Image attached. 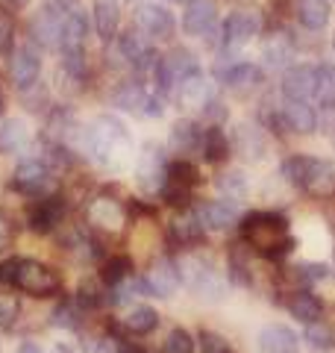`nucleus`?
I'll return each mask as SVG.
<instances>
[{"instance_id":"nucleus-36","label":"nucleus","mask_w":335,"mask_h":353,"mask_svg":"<svg viewBox=\"0 0 335 353\" xmlns=\"http://www.w3.org/2000/svg\"><path fill=\"white\" fill-rule=\"evenodd\" d=\"M303 339L309 341V347H315V350H332L335 347V327L318 318V321H309Z\"/></svg>"},{"instance_id":"nucleus-28","label":"nucleus","mask_w":335,"mask_h":353,"mask_svg":"<svg viewBox=\"0 0 335 353\" xmlns=\"http://www.w3.org/2000/svg\"><path fill=\"white\" fill-rule=\"evenodd\" d=\"M294 12L306 30H323L329 24V0H297Z\"/></svg>"},{"instance_id":"nucleus-40","label":"nucleus","mask_w":335,"mask_h":353,"mask_svg":"<svg viewBox=\"0 0 335 353\" xmlns=\"http://www.w3.org/2000/svg\"><path fill=\"white\" fill-rule=\"evenodd\" d=\"M218 189H221V194H223V197H230V201H241V197L247 194V176H244L241 171L221 174Z\"/></svg>"},{"instance_id":"nucleus-3","label":"nucleus","mask_w":335,"mask_h":353,"mask_svg":"<svg viewBox=\"0 0 335 353\" xmlns=\"http://www.w3.org/2000/svg\"><path fill=\"white\" fill-rule=\"evenodd\" d=\"M285 180L315 197L335 194V162L312 159V157H292L283 165Z\"/></svg>"},{"instance_id":"nucleus-46","label":"nucleus","mask_w":335,"mask_h":353,"mask_svg":"<svg viewBox=\"0 0 335 353\" xmlns=\"http://www.w3.org/2000/svg\"><path fill=\"white\" fill-rule=\"evenodd\" d=\"M12 241H15V224L6 212H0V253L12 248Z\"/></svg>"},{"instance_id":"nucleus-21","label":"nucleus","mask_w":335,"mask_h":353,"mask_svg":"<svg viewBox=\"0 0 335 353\" xmlns=\"http://www.w3.org/2000/svg\"><path fill=\"white\" fill-rule=\"evenodd\" d=\"M259 353H300V339L283 324H267L259 333Z\"/></svg>"},{"instance_id":"nucleus-13","label":"nucleus","mask_w":335,"mask_h":353,"mask_svg":"<svg viewBox=\"0 0 335 353\" xmlns=\"http://www.w3.org/2000/svg\"><path fill=\"white\" fill-rule=\"evenodd\" d=\"M136 27L148 39H171L174 36V15L159 3H141L136 9Z\"/></svg>"},{"instance_id":"nucleus-38","label":"nucleus","mask_w":335,"mask_h":353,"mask_svg":"<svg viewBox=\"0 0 335 353\" xmlns=\"http://www.w3.org/2000/svg\"><path fill=\"white\" fill-rule=\"evenodd\" d=\"M103 285L106 283L100 277H88L77 285V303H80V309H97L103 303Z\"/></svg>"},{"instance_id":"nucleus-50","label":"nucleus","mask_w":335,"mask_h":353,"mask_svg":"<svg viewBox=\"0 0 335 353\" xmlns=\"http://www.w3.org/2000/svg\"><path fill=\"white\" fill-rule=\"evenodd\" d=\"M21 353H44L39 345H32V341H27V345H21Z\"/></svg>"},{"instance_id":"nucleus-33","label":"nucleus","mask_w":335,"mask_h":353,"mask_svg":"<svg viewBox=\"0 0 335 353\" xmlns=\"http://www.w3.org/2000/svg\"><path fill=\"white\" fill-rule=\"evenodd\" d=\"M250 245L247 241H238V245H232V250H230V280H236L238 285H250Z\"/></svg>"},{"instance_id":"nucleus-29","label":"nucleus","mask_w":335,"mask_h":353,"mask_svg":"<svg viewBox=\"0 0 335 353\" xmlns=\"http://www.w3.org/2000/svg\"><path fill=\"white\" fill-rule=\"evenodd\" d=\"M156 324H159V312H156L153 306H132L127 318H124V330L132 336H148L156 330Z\"/></svg>"},{"instance_id":"nucleus-1","label":"nucleus","mask_w":335,"mask_h":353,"mask_svg":"<svg viewBox=\"0 0 335 353\" xmlns=\"http://www.w3.org/2000/svg\"><path fill=\"white\" fill-rule=\"evenodd\" d=\"M83 148L94 162H100L109 171H118L127 162V153L132 150L130 132L112 115L94 118L88 127H83Z\"/></svg>"},{"instance_id":"nucleus-30","label":"nucleus","mask_w":335,"mask_h":353,"mask_svg":"<svg viewBox=\"0 0 335 353\" xmlns=\"http://www.w3.org/2000/svg\"><path fill=\"white\" fill-rule=\"evenodd\" d=\"M288 312H292L297 321L309 324V321H318L323 315V303L312 292H294L292 301H288Z\"/></svg>"},{"instance_id":"nucleus-12","label":"nucleus","mask_w":335,"mask_h":353,"mask_svg":"<svg viewBox=\"0 0 335 353\" xmlns=\"http://www.w3.org/2000/svg\"><path fill=\"white\" fill-rule=\"evenodd\" d=\"M59 12V50H77L85 48L88 36V18L83 12V6H68V9H56Z\"/></svg>"},{"instance_id":"nucleus-54","label":"nucleus","mask_w":335,"mask_h":353,"mask_svg":"<svg viewBox=\"0 0 335 353\" xmlns=\"http://www.w3.org/2000/svg\"><path fill=\"white\" fill-rule=\"evenodd\" d=\"M176 3H192V0H176Z\"/></svg>"},{"instance_id":"nucleus-43","label":"nucleus","mask_w":335,"mask_h":353,"mask_svg":"<svg viewBox=\"0 0 335 353\" xmlns=\"http://www.w3.org/2000/svg\"><path fill=\"white\" fill-rule=\"evenodd\" d=\"M294 277L300 283H318V280L329 277V268L327 265H321V262H303V265H297L294 268Z\"/></svg>"},{"instance_id":"nucleus-24","label":"nucleus","mask_w":335,"mask_h":353,"mask_svg":"<svg viewBox=\"0 0 335 353\" xmlns=\"http://www.w3.org/2000/svg\"><path fill=\"white\" fill-rule=\"evenodd\" d=\"M168 233H171V239L176 241V245H197L200 239H203V224H200L197 212H183V215H174L171 224H168Z\"/></svg>"},{"instance_id":"nucleus-44","label":"nucleus","mask_w":335,"mask_h":353,"mask_svg":"<svg viewBox=\"0 0 335 353\" xmlns=\"http://www.w3.org/2000/svg\"><path fill=\"white\" fill-rule=\"evenodd\" d=\"M12 41H15L12 15H9L6 9H0V57H9V50H12Z\"/></svg>"},{"instance_id":"nucleus-8","label":"nucleus","mask_w":335,"mask_h":353,"mask_svg":"<svg viewBox=\"0 0 335 353\" xmlns=\"http://www.w3.org/2000/svg\"><path fill=\"white\" fill-rule=\"evenodd\" d=\"M168 176V159L159 145H144L136 162V180L144 192H162Z\"/></svg>"},{"instance_id":"nucleus-14","label":"nucleus","mask_w":335,"mask_h":353,"mask_svg":"<svg viewBox=\"0 0 335 353\" xmlns=\"http://www.w3.org/2000/svg\"><path fill=\"white\" fill-rule=\"evenodd\" d=\"M197 218L203 230H215V233H223V230H230L236 221L241 218V209L236 201H230V197H221V201H206L197 206Z\"/></svg>"},{"instance_id":"nucleus-42","label":"nucleus","mask_w":335,"mask_h":353,"mask_svg":"<svg viewBox=\"0 0 335 353\" xmlns=\"http://www.w3.org/2000/svg\"><path fill=\"white\" fill-rule=\"evenodd\" d=\"M21 315V303L12 294H0V330H12Z\"/></svg>"},{"instance_id":"nucleus-37","label":"nucleus","mask_w":335,"mask_h":353,"mask_svg":"<svg viewBox=\"0 0 335 353\" xmlns=\"http://www.w3.org/2000/svg\"><path fill=\"white\" fill-rule=\"evenodd\" d=\"M127 277H132V262L130 256H112L103 262V271H100V280H103L109 289L118 283H124Z\"/></svg>"},{"instance_id":"nucleus-31","label":"nucleus","mask_w":335,"mask_h":353,"mask_svg":"<svg viewBox=\"0 0 335 353\" xmlns=\"http://www.w3.org/2000/svg\"><path fill=\"white\" fill-rule=\"evenodd\" d=\"M200 153H203L206 162H223L230 153V139L223 136L221 127H206L203 139H200Z\"/></svg>"},{"instance_id":"nucleus-10","label":"nucleus","mask_w":335,"mask_h":353,"mask_svg":"<svg viewBox=\"0 0 335 353\" xmlns=\"http://www.w3.org/2000/svg\"><path fill=\"white\" fill-rule=\"evenodd\" d=\"M65 215V203L56 194H44V197H32V203L27 206V227L39 236H48L59 227V221Z\"/></svg>"},{"instance_id":"nucleus-39","label":"nucleus","mask_w":335,"mask_h":353,"mask_svg":"<svg viewBox=\"0 0 335 353\" xmlns=\"http://www.w3.org/2000/svg\"><path fill=\"white\" fill-rule=\"evenodd\" d=\"M80 303H59L50 312V324L53 327H62V330H80Z\"/></svg>"},{"instance_id":"nucleus-41","label":"nucleus","mask_w":335,"mask_h":353,"mask_svg":"<svg viewBox=\"0 0 335 353\" xmlns=\"http://www.w3.org/2000/svg\"><path fill=\"white\" fill-rule=\"evenodd\" d=\"M165 353H194V339L183 327H176L165 339Z\"/></svg>"},{"instance_id":"nucleus-47","label":"nucleus","mask_w":335,"mask_h":353,"mask_svg":"<svg viewBox=\"0 0 335 353\" xmlns=\"http://www.w3.org/2000/svg\"><path fill=\"white\" fill-rule=\"evenodd\" d=\"M15 268H18V259L0 265V283H15Z\"/></svg>"},{"instance_id":"nucleus-32","label":"nucleus","mask_w":335,"mask_h":353,"mask_svg":"<svg viewBox=\"0 0 335 353\" xmlns=\"http://www.w3.org/2000/svg\"><path fill=\"white\" fill-rule=\"evenodd\" d=\"M318 106L335 109V65H318L315 68V94Z\"/></svg>"},{"instance_id":"nucleus-25","label":"nucleus","mask_w":335,"mask_h":353,"mask_svg":"<svg viewBox=\"0 0 335 353\" xmlns=\"http://www.w3.org/2000/svg\"><path fill=\"white\" fill-rule=\"evenodd\" d=\"M200 139H203V130H200L194 121H176L174 130H171V139H168V145H171L174 153H194L200 150Z\"/></svg>"},{"instance_id":"nucleus-2","label":"nucleus","mask_w":335,"mask_h":353,"mask_svg":"<svg viewBox=\"0 0 335 353\" xmlns=\"http://www.w3.org/2000/svg\"><path fill=\"white\" fill-rule=\"evenodd\" d=\"M241 239L256 248L265 259H283L294 250V239L288 236V221L276 212H253L241 221Z\"/></svg>"},{"instance_id":"nucleus-23","label":"nucleus","mask_w":335,"mask_h":353,"mask_svg":"<svg viewBox=\"0 0 335 353\" xmlns=\"http://www.w3.org/2000/svg\"><path fill=\"white\" fill-rule=\"evenodd\" d=\"M92 21H94V30H97L100 41H112L118 36V27H121V6H118V0H94Z\"/></svg>"},{"instance_id":"nucleus-7","label":"nucleus","mask_w":335,"mask_h":353,"mask_svg":"<svg viewBox=\"0 0 335 353\" xmlns=\"http://www.w3.org/2000/svg\"><path fill=\"white\" fill-rule=\"evenodd\" d=\"M39 74H41V53H39V44L36 41H24L18 44L9 57V77L18 88H30L32 83H39Z\"/></svg>"},{"instance_id":"nucleus-48","label":"nucleus","mask_w":335,"mask_h":353,"mask_svg":"<svg viewBox=\"0 0 335 353\" xmlns=\"http://www.w3.org/2000/svg\"><path fill=\"white\" fill-rule=\"evenodd\" d=\"M80 0H44V6L48 9H68V6H77Z\"/></svg>"},{"instance_id":"nucleus-49","label":"nucleus","mask_w":335,"mask_h":353,"mask_svg":"<svg viewBox=\"0 0 335 353\" xmlns=\"http://www.w3.org/2000/svg\"><path fill=\"white\" fill-rule=\"evenodd\" d=\"M118 353H150V350H148V347H141V345H132V341H121Z\"/></svg>"},{"instance_id":"nucleus-6","label":"nucleus","mask_w":335,"mask_h":353,"mask_svg":"<svg viewBox=\"0 0 335 353\" xmlns=\"http://www.w3.org/2000/svg\"><path fill=\"white\" fill-rule=\"evenodd\" d=\"M200 180L197 168L188 159H176L168 165V176H165V185H162V197L171 206H188L192 201V192Z\"/></svg>"},{"instance_id":"nucleus-27","label":"nucleus","mask_w":335,"mask_h":353,"mask_svg":"<svg viewBox=\"0 0 335 353\" xmlns=\"http://www.w3.org/2000/svg\"><path fill=\"white\" fill-rule=\"evenodd\" d=\"M148 97L150 92L144 88L141 83L136 80H130V83H121L115 88V94H112V103H115L118 109H127V112H144V103H148Z\"/></svg>"},{"instance_id":"nucleus-26","label":"nucleus","mask_w":335,"mask_h":353,"mask_svg":"<svg viewBox=\"0 0 335 353\" xmlns=\"http://www.w3.org/2000/svg\"><path fill=\"white\" fill-rule=\"evenodd\" d=\"M30 148V127L21 118H9L0 124V153H21Z\"/></svg>"},{"instance_id":"nucleus-16","label":"nucleus","mask_w":335,"mask_h":353,"mask_svg":"<svg viewBox=\"0 0 335 353\" xmlns=\"http://www.w3.org/2000/svg\"><path fill=\"white\" fill-rule=\"evenodd\" d=\"M221 80L232 94L244 97V94H253L256 88L265 83V74H262L259 65H253V62H236V65H230V68L221 74Z\"/></svg>"},{"instance_id":"nucleus-35","label":"nucleus","mask_w":335,"mask_h":353,"mask_svg":"<svg viewBox=\"0 0 335 353\" xmlns=\"http://www.w3.org/2000/svg\"><path fill=\"white\" fill-rule=\"evenodd\" d=\"M236 150L241 153V157H247V159H259L262 153H265V139H262V132L256 130V127H238L236 130Z\"/></svg>"},{"instance_id":"nucleus-9","label":"nucleus","mask_w":335,"mask_h":353,"mask_svg":"<svg viewBox=\"0 0 335 353\" xmlns=\"http://www.w3.org/2000/svg\"><path fill=\"white\" fill-rule=\"evenodd\" d=\"M262 30V21L256 12H250V9H241V12H232L227 21H223L221 27V44L223 50H238L244 48L253 36H259Z\"/></svg>"},{"instance_id":"nucleus-34","label":"nucleus","mask_w":335,"mask_h":353,"mask_svg":"<svg viewBox=\"0 0 335 353\" xmlns=\"http://www.w3.org/2000/svg\"><path fill=\"white\" fill-rule=\"evenodd\" d=\"M292 57H294V41L288 32H274V36H267V41H265V59L267 62L285 65Z\"/></svg>"},{"instance_id":"nucleus-22","label":"nucleus","mask_w":335,"mask_h":353,"mask_svg":"<svg viewBox=\"0 0 335 353\" xmlns=\"http://www.w3.org/2000/svg\"><path fill=\"white\" fill-rule=\"evenodd\" d=\"M30 41L39 48H59V12L44 6L30 24Z\"/></svg>"},{"instance_id":"nucleus-52","label":"nucleus","mask_w":335,"mask_h":353,"mask_svg":"<svg viewBox=\"0 0 335 353\" xmlns=\"http://www.w3.org/2000/svg\"><path fill=\"white\" fill-rule=\"evenodd\" d=\"M9 3H12V6H24L27 0H9Z\"/></svg>"},{"instance_id":"nucleus-4","label":"nucleus","mask_w":335,"mask_h":353,"mask_svg":"<svg viewBox=\"0 0 335 353\" xmlns=\"http://www.w3.org/2000/svg\"><path fill=\"white\" fill-rule=\"evenodd\" d=\"M12 189L27 194V197H44V194H53L56 189V174L48 162L41 157L36 159H24L18 165V171L12 176Z\"/></svg>"},{"instance_id":"nucleus-45","label":"nucleus","mask_w":335,"mask_h":353,"mask_svg":"<svg viewBox=\"0 0 335 353\" xmlns=\"http://www.w3.org/2000/svg\"><path fill=\"white\" fill-rule=\"evenodd\" d=\"M200 350L203 353H230L227 339H221L218 333H203L200 336Z\"/></svg>"},{"instance_id":"nucleus-19","label":"nucleus","mask_w":335,"mask_h":353,"mask_svg":"<svg viewBox=\"0 0 335 353\" xmlns=\"http://www.w3.org/2000/svg\"><path fill=\"white\" fill-rule=\"evenodd\" d=\"M283 94L288 101H309L315 94V68L312 65H294L283 77Z\"/></svg>"},{"instance_id":"nucleus-5","label":"nucleus","mask_w":335,"mask_h":353,"mask_svg":"<svg viewBox=\"0 0 335 353\" xmlns=\"http://www.w3.org/2000/svg\"><path fill=\"white\" fill-rule=\"evenodd\" d=\"M15 285L32 297H50L59 292V277H56L53 268H48V265H41L36 259H18Z\"/></svg>"},{"instance_id":"nucleus-18","label":"nucleus","mask_w":335,"mask_h":353,"mask_svg":"<svg viewBox=\"0 0 335 353\" xmlns=\"http://www.w3.org/2000/svg\"><path fill=\"white\" fill-rule=\"evenodd\" d=\"M215 21H218V12L212 0H192L183 15V30L188 36H209Z\"/></svg>"},{"instance_id":"nucleus-15","label":"nucleus","mask_w":335,"mask_h":353,"mask_svg":"<svg viewBox=\"0 0 335 353\" xmlns=\"http://www.w3.org/2000/svg\"><path fill=\"white\" fill-rule=\"evenodd\" d=\"M88 224L103 230V233H121L127 224V212H124V206L118 201H112V197H94V201L88 203Z\"/></svg>"},{"instance_id":"nucleus-51","label":"nucleus","mask_w":335,"mask_h":353,"mask_svg":"<svg viewBox=\"0 0 335 353\" xmlns=\"http://www.w3.org/2000/svg\"><path fill=\"white\" fill-rule=\"evenodd\" d=\"M50 353H74V350H71L68 345H53V350H50Z\"/></svg>"},{"instance_id":"nucleus-11","label":"nucleus","mask_w":335,"mask_h":353,"mask_svg":"<svg viewBox=\"0 0 335 353\" xmlns=\"http://www.w3.org/2000/svg\"><path fill=\"white\" fill-rule=\"evenodd\" d=\"M183 283V271L174 259H156L144 274V292L156 297H171Z\"/></svg>"},{"instance_id":"nucleus-53","label":"nucleus","mask_w":335,"mask_h":353,"mask_svg":"<svg viewBox=\"0 0 335 353\" xmlns=\"http://www.w3.org/2000/svg\"><path fill=\"white\" fill-rule=\"evenodd\" d=\"M0 112H3V92H0Z\"/></svg>"},{"instance_id":"nucleus-20","label":"nucleus","mask_w":335,"mask_h":353,"mask_svg":"<svg viewBox=\"0 0 335 353\" xmlns=\"http://www.w3.org/2000/svg\"><path fill=\"white\" fill-rule=\"evenodd\" d=\"M274 124L292 130V132H315L318 118L312 112V106H306V101H288L283 106V112L274 118Z\"/></svg>"},{"instance_id":"nucleus-17","label":"nucleus","mask_w":335,"mask_h":353,"mask_svg":"<svg viewBox=\"0 0 335 353\" xmlns=\"http://www.w3.org/2000/svg\"><path fill=\"white\" fill-rule=\"evenodd\" d=\"M174 88H176V103L183 109H203L212 101V83L206 80L203 71L188 74L185 80H180Z\"/></svg>"}]
</instances>
